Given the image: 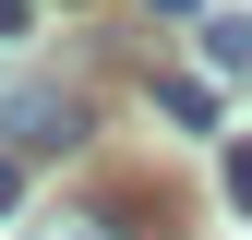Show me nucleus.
Returning a JSON list of instances; mask_svg holds the SVG:
<instances>
[{
    "instance_id": "4",
    "label": "nucleus",
    "mask_w": 252,
    "mask_h": 240,
    "mask_svg": "<svg viewBox=\"0 0 252 240\" xmlns=\"http://www.w3.org/2000/svg\"><path fill=\"white\" fill-rule=\"evenodd\" d=\"M24 240H156V228H120L108 204H72V216H36Z\"/></svg>"
},
{
    "instance_id": "7",
    "label": "nucleus",
    "mask_w": 252,
    "mask_h": 240,
    "mask_svg": "<svg viewBox=\"0 0 252 240\" xmlns=\"http://www.w3.org/2000/svg\"><path fill=\"white\" fill-rule=\"evenodd\" d=\"M144 12H156V24H204V0H144Z\"/></svg>"
},
{
    "instance_id": "3",
    "label": "nucleus",
    "mask_w": 252,
    "mask_h": 240,
    "mask_svg": "<svg viewBox=\"0 0 252 240\" xmlns=\"http://www.w3.org/2000/svg\"><path fill=\"white\" fill-rule=\"evenodd\" d=\"M192 48H204V72H240V84H252V12H204Z\"/></svg>"
},
{
    "instance_id": "8",
    "label": "nucleus",
    "mask_w": 252,
    "mask_h": 240,
    "mask_svg": "<svg viewBox=\"0 0 252 240\" xmlns=\"http://www.w3.org/2000/svg\"><path fill=\"white\" fill-rule=\"evenodd\" d=\"M12 204H24V156H0V216H12Z\"/></svg>"
},
{
    "instance_id": "1",
    "label": "nucleus",
    "mask_w": 252,
    "mask_h": 240,
    "mask_svg": "<svg viewBox=\"0 0 252 240\" xmlns=\"http://www.w3.org/2000/svg\"><path fill=\"white\" fill-rule=\"evenodd\" d=\"M84 144V96L72 84H12V96H0V156H72Z\"/></svg>"
},
{
    "instance_id": "2",
    "label": "nucleus",
    "mask_w": 252,
    "mask_h": 240,
    "mask_svg": "<svg viewBox=\"0 0 252 240\" xmlns=\"http://www.w3.org/2000/svg\"><path fill=\"white\" fill-rule=\"evenodd\" d=\"M156 108H168L180 132H216V120H228V108H216V84H204V72H156Z\"/></svg>"
},
{
    "instance_id": "5",
    "label": "nucleus",
    "mask_w": 252,
    "mask_h": 240,
    "mask_svg": "<svg viewBox=\"0 0 252 240\" xmlns=\"http://www.w3.org/2000/svg\"><path fill=\"white\" fill-rule=\"evenodd\" d=\"M216 192H228V216H252V132L228 144V156H216Z\"/></svg>"
},
{
    "instance_id": "6",
    "label": "nucleus",
    "mask_w": 252,
    "mask_h": 240,
    "mask_svg": "<svg viewBox=\"0 0 252 240\" xmlns=\"http://www.w3.org/2000/svg\"><path fill=\"white\" fill-rule=\"evenodd\" d=\"M36 24V0H0V60H12V36Z\"/></svg>"
}]
</instances>
